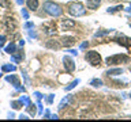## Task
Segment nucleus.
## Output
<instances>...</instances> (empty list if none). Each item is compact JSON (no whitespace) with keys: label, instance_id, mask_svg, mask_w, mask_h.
<instances>
[{"label":"nucleus","instance_id":"c756f323","mask_svg":"<svg viewBox=\"0 0 131 122\" xmlns=\"http://www.w3.org/2000/svg\"><path fill=\"white\" fill-rule=\"evenodd\" d=\"M16 3H18L19 6H22V4H23V0H16Z\"/></svg>","mask_w":131,"mask_h":122},{"label":"nucleus","instance_id":"9b49d317","mask_svg":"<svg viewBox=\"0 0 131 122\" xmlns=\"http://www.w3.org/2000/svg\"><path fill=\"white\" fill-rule=\"evenodd\" d=\"M100 3H101V0H86V4H88V7L90 8V10H96V8H98Z\"/></svg>","mask_w":131,"mask_h":122},{"label":"nucleus","instance_id":"c85d7f7f","mask_svg":"<svg viewBox=\"0 0 131 122\" xmlns=\"http://www.w3.org/2000/svg\"><path fill=\"white\" fill-rule=\"evenodd\" d=\"M23 45H25V41L20 39V41H19V46H23Z\"/></svg>","mask_w":131,"mask_h":122},{"label":"nucleus","instance_id":"bb28decb","mask_svg":"<svg viewBox=\"0 0 131 122\" xmlns=\"http://www.w3.org/2000/svg\"><path fill=\"white\" fill-rule=\"evenodd\" d=\"M36 96H37V99H41V98H42V95H41L40 92H36Z\"/></svg>","mask_w":131,"mask_h":122},{"label":"nucleus","instance_id":"9d476101","mask_svg":"<svg viewBox=\"0 0 131 122\" xmlns=\"http://www.w3.org/2000/svg\"><path fill=\"white\" fill-rule=\"evenodd\" d=\"M26 4L27 8L31 11H37V8H38V0H26Z\"/></svg>","mask_w":131,"mask_h":122},{"label":"nucleus","instance_id":"a878e982","mask_svg":"<svg viewBox=\"0 0 131 122\" xmlns=\"http://www.w3.org/2000/svg\"><path fill=\"white\" fill-rule=\"evenodd\" d=\"M47 100H48V103H52V100H53V95H51V96H49Z\"/></svg>","mask_w":131,"mask_h":122},{"label":"nucleus","instance_id":"b1692460","mask_svg":"<svg viewBox=\"0 0 131 122\" xmlns=\"http://www.w3.org/2000/svg\"><path fill=\"white\" fill-rule=\"evenodd\" d=\"M33 26H34V24H33V23H30V22H27L26 24H25V28H33Z\"/></svg>","mask_w":131,"mask_h":122},{"label":"nucleus","instance_id":"6ab92c4d","mask_svg":"<svg viewBox=\"0 0 131 122\" xmlns=\"http://www.w3.org/2000/svg\"><path fill=\"white\" fill-rule=\"evenodd\" d=\"M47 48L57 49V48H59V43H57V42H52V41H51V42H47Z\"/></svg>","mask_w":131,"mask_h":122},{"label":"nucleus","instance_id":"f257e3e1","mask_svg":"<svg viewBox=\"0 0 131 122\" xmlns=\"http://www.w3.org/2000/svg\"><path fill=\"white\" fill-rule=\"evenodd\" d=\"M44 10L47 14H49L51 16H60L61 15V8L59 4H55V3H52V2H45L44 3Z\"/></svg>","mask_w":131,"mask_h":122},{"label":"nucleus","instance_id":"ddd939ff","mask_svg":"<svg viewBox=\"0 0 131 122\" xmlns=\"http://www.w3.org/2000/svg\"><path fill=\"white\" fill-rule=\"evenodd\" d=\"M15 69H16V67H15V65H11V64H4L2 67L3 72H14Z\"/></svg>","mask_w":131,"mask_h":122},{"label":"nucleus","instance_id":"412c9836","mask_svg":"<svg viewBox=\"0 0 131 122\" xmlns=\"http://www.w3.org/2000/svg\"><path fill=\"white\" fill-rule=\"evenodd\" d=\"M92 85H94V87H101L102 85V81L101 80H92Z\"/></svg>","mask_w":131,"mask_h":122},{"label":"nucleus","instance_id":"f8f14e48","mask_svg":"<svg viewBox=\"0 0 131 122\" xmlns=\"http://www.w3.org/2000/svg\"><path fill=\"white\" fill-rule=\"evenodd\" d=\"M44 30H45V34L48 35H53L56 33V27L53 24H45L44 26Z\"/></svg>","mask_w":131,"mask_h":122},{"label":"nucleus","instance_id":"f03ea898","mask_svg":"<svg viewBox=\"0 0 131 122\" xmlns=\"http://www.w3.org/2000/svg\"><path fill=\"white\" fill-rule=\"evenodd\" d=\"M68 12L72 16H82L86 14V8L81 3H72L68 6Z\"/></svg>","mask_w":131,"mask_h":122},{"label":"nucleus","instance_id":"20e7f679","mask_svg":"<svg viewBox=\"0 0 131 122\" xmlns=\"http://www.w3.org/2000/svg\"><path fill=\"white\" fill-rule=\"evenodd\" d=\"M86 60H88L92 65H94V67L101 64V57H100V54H98L97 52H94V50L86 53Z\"/></svg>","mask_w":131,"mask_h":122},{"label":"nucleus","instance_id":"dca6fc26","mask_svg":"<svg viewBox=\"0 0 131 122\" xmlns=\"http://www.w3.org/2000/svg\"><path fill=\"white\" fill-rule=\"evenodd\" d=\"M71 99H72V98H71V96H67V99H66V98H64V99H63V100H61V103L59 104V109H63V107H64V106H67V104L70 103V102H71Z\"/></svg>","mask_w":131,"mask_h":122},{"label":"nucleus","instance_id":"0eeeda50","mask_svg":"<svg viewBox=\"0 0 131 122\" xmlns=\"http://www.w3.org/2000/svg\"><path fill=\"white\" fill-rule=\"evenodd\" d=\"M60 26H61V30H71V28L75 27V22L71 19H63Z\"/></svg>","mask_w":131,"mask_h":122},{"label":"nucleus","instance_id":"2eb2a0df","mask_svg":"<svg viewBox=\"0 0 131 122\" xmlns=\"http://www.w3.org/2000/svg\"><path fill=\"white\" fill-rule=\"evenodd\" d=\"M120 73H123V71L120 68H117V69H109V71L106 72V75L108 76H116V75H120Z\"/></svg>","mask_w":131,"mask_h":122},{"label":"nucleus","instance_id":"a211bd4d","mask_svg":"<svg viewBox=\"0 0 131 122\" xmlns=\"http://www.w3.org/2000/svg\"><path fill=\"white\" fill-rule=\"evenodd\" d=\"M11 106H12V109H14V110H18V109H20V107L23 106V103H22L20 100H19V102H12Z\"/></svg>","mask_w":131,"mask_h":122},{"label":"nucleus","instance_id":"5701e85b","mask_svg":"<svg viewBox=\"0 0 131 122\" xmlns=\"http://www.w3.org/2000/svg\"><path fill=\"white\" fill-rule=\"evenodd\" d=\"M22 15H23L25 19H29V14H27V11L25 10V8H22Z\"/></svg>","mask_w":131,"mask_h":122},{"label":"nucleus","instance_id":"423d86ee","mask_svg":"<svg viewBox=\"0 0 131 122\" xmlns=\"http://www.w3.org/2000/svg\"><path fill=\"white\" fill-rule=\"evenodd\" d=\"M63 64H64V68H66V71H67V72H72L74 69H75V64H74V61L70 58V57H67V56L63 58Z\"/></svg>","mask_w":131,"mask_h":122},{"label":"nucleus","instance_id":"cd10ccee","mask_svg":"<svg viewBox=\"0 0 131 122\" xmlns=\"http://www.w3.org/2000/svg\"><path fill=\"white\" fill-rule=\"evenodd\" d=\"M86 46H88V42H83V43L81 45V49H85Z\"/></svg>","mask_w":131,"mask_h":122},{"label":"nucleus","instance_id":"4468645a","mask_svg":"<svg viewBox=\"0 0 131 122\" xmlns=\"http://www.w3.org/2000/svg\"><path fill=\"white\" fill-rule=\"evenodd\" d=\"M8 54H12V53H15L16 52V46H15V43H10L8 46H6V49H4Z\"/></svg>","mask_w":131,"mask_h":122},{"label":"nucleus","instance_id":"4be33fe9","mask_svg":"<svg viewBox=\"0 0 131 122\" xmlns=\"http://www.w3.org/2000/svg\"><path fill=\"white\" fill-rule=\"evenodd\" d=\"M4 42H6V37H4V35H0V48L4 46Z\"/></svg>","mask_w":131,"mask_h":122},{"label":"nucleus","instance_id":"7ed1b4c3","mask_svg":"<svg viewBox=\"0 0 131 122\" xmlns=\"http://www.w3.org/2000/svg\"><path fill=\"white\" fill-rule=\"evenodd\" d=\"M128 60L130 58L124 54H115V56H111L106 58V64L108 65H117L122 63H128Z\"/></svg>","mask_w":131,"mask_h":122},{"label":"nucleus","instance_id":"393cba45","mask_svg":"<svg viewBox=\"0 0 131 122\" xmlns=\"http://www.w3.org/2000/svg\"><path fill=\"white\" fill-rule=\"evenodd\" d=\"M19 119H29V117L25 115V114H20V115H19Z\"/></svg>","mask_w":131,"mask_h":122},{"label":"nucleus","instance_id":"6e6552de","mask_svg":"<svg viewBox=\"0 0 131 122\" xmlns=\"http://www.w3.org/2000/svg\"><path fill=\"white\" fill-rule=\"evenodd\" d=\"M60 41H61V45L66 48H70L75 43V38H74V37H63Z\"/></svg>","mask_w":131,"mask_h":122},{"label":"nucleus","instance_id":"39448f33","mask_svg":"<svg viewBox=\"0 0 131 122\" xmlns=\"http://www.w3.org/2000/svg\"><path fill=\"white\" fill-rule=\"evenodd\" d=\"M6 80L8 81V83H11L12 85H14L15 89H18V91H25V88L19 85L20 83H19L18 76H15V75H10V76H7V77H6Z\"/></svg>","mask_w":131,"mask_h":122},{"label":"nucleus","instance_id":"f3484780","mask_svg":"<svg viewBox=\"0 0 131 122\" xmlns=\"http://www.w3.org/2000/svg\"><path fill=\"white\" fill-rule=\"evenodd\" d=\"M19 100L22 102V103H23L25 106H26V107H27L29 104H30V99H29V98H27L26 95H22V96H20V99H19Z\"/></svg>","mask_w":131,"mask_h":122},{"label":"nucleus","instance_id":"aec40b11","mask_svg":"<svg viewBox=\"0 0 131 122\" xmlns=\"http://www.w3.org/2000/svg\"><path fill=\"white\" fill-rule=\"evenodd\" d=\"M78 83H79V80H75V81H72V83L70 84V85H67V87H66V91H70V89H71V88H74V87H75V85H77Z\"/></svg>","mask_w":131,"mask_h":122},{"label":"nucleus","instance_id":"1a4fd4ad","mask_svg":"<svg viewBox=\"0 0 131 122\" xmlns=\"http://www.w3.org/2000/svg\"><path fill=\"white\" fill-rule=\"evenodd\" d=\"M25 58V53L23 52H15L11 54V60L14 61V63H20Z\"/></svg>","mask_w":131,"mask_h":122}]
</instances>
